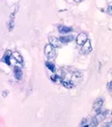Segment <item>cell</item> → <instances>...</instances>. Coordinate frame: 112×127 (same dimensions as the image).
Instances as JSON below:
<instances>
[{"label": "cell", "mask_w": 112, "mask_h": 127, "mask_svg": "<svg viewBox=\"0 0 112 127\" xmlns=\"http://www.w3.org/2000/svg\"><path fill=\"white\" fill-rule=\"evenodd\" d=\"M45 55L47 56V59L49 61L55 60L56 57V50L54 47H52L50 44H48L45 46Z\"/></svg>", "instance_id": "cell-1"}, {"label": "cell", "mask_w": 112, "mask_h": 127, "mask_svg": "<svg viewBox=\"0 0 112 127\" xmlns=\"http://www.w3.org/2000/svg\"><path fill=\"white\" fill-rule=\"evenodd\" d=\"M103 104H104V100H103V98H97V99L94 100V102H93V105H92L93 112H94L95 114L100 113L101 110H102Z\"/></svg>", "instance_id": "cell-2"}, {"label": "cell", "mask_w": 112, "mask_h": 127, "mask_svg": "<svg viewBox=\"0 0 112 127\" xmlns=\"http://www.w3.org/2000/svg\"><path fill=\"white\" fill-rule=\"evenodd\" d=\"M91 52V43L90 41L87 40L83 45H81V50H80V53L81 54H88Z\"/></svg>", "instance_id": "cell-3"}, {"label": "cell", "mask_w": 112, "mask_h": 127, "mask_svg": "<svg viewBox=\"0 0 112 127\" xmlns=\"http://www.w3.org/2000/svg\"><path fill=\"white\" fill-rule=\"evenodd\" d=\"M49 44L54 47V48H60V47H62V43L59 41V39L56 38V36H49Z\"/></svg>", "instance_id": "cell-4"}, {"label": "cell", "mask_w": 112, "mask_h": 127, "mask_svg": "<svg viewBox=\"0 0 112 127\" xmlns=\"http://www.w3.org/2000/svg\"><path fill=\"white\" fill-rule=\"evenodd\" d=\"M87 40H88L87 34L85 33V32H81V33H79V34L77 35V38H76V43H77V45L81 46V45H83Z\"/></svg>", "instance_id": "cell-5"}, {"label": "cell", "mask_w": 112, "mask_h": 127, "mask_svg": "<svg viewBox=\"0 0 112 127\" xmlns=\"http://www.w3.org/2000/svg\"><path fill=\"white\" fill-rule=\"evenodd\" d=\"M110 114V112L109 110H104V112H102L101 110L100 113H98L97 115H95V120L98 121V122L100 123V122H102V121H104V120H106V118H107V116Z\"/></svg>", "instance_id": "cell-6"}, {"label": "cell", "mask_w": 112, "mask_h": 127, "mask_svg": "<svg viewBox=\"0 0 112 127\" xmlns=\"http://www.w3.org/2000/svg\"><path fill=\"white\" fill-rule=\"evenodd\" d=\"M14 76L17 80H21L23 78V71L20 67H17V66L14 67Z\"/></svg>", "instance_id": "cell-7"}, {"label": "cell", "mask_w": 112, "mask_h": 127, "mask_svg": "<svg viewBox=\"0 0 112 127\" xmlns=\"http://www.w3.org/2000/svg\"><path fill=\"white\" fill-rule=\"evenodd\" d=\"M58 31L59 33L61 34H67L73 31V28L70 27V26H67V25H59L58 26Z\"/></svg>", "instance_id": "cell-8"}, {"label": "cell", "mask_w": 112, "mask_h": 127, "mask_svg": "<svg viewBox=\"0 0 112 127\" xmlns=\"http://www.w3.org/2000/svg\"><path fill=\"white\" fill-rule=\"evenodd\" d=\"M59 39V41L61 42V43L63 44H67V43H70V42H73V40H74V36L72 35V34H66V35H62V36H60V38H58Z\"/></svg>", "instance_id": "cell-9"}, {"label": "cell", "mask_w": 112, "mask_h": 127, "mask_svg": "<svg viewBox=\"0 0 112 127\" xmlns=\"http://www.w3.org/2000/svg\"><path fill=\"white\" fill-rule=\"evenodd\" d=\"M10 60H12V52H10L9 50H7L6 52H5V54L3 55L2 62H3V63H5L6 65L10 66V65H12V63H10Z\"/></svg>", "instance_id": "cell-10"}, {"label": "cell", "mask_w": 112, "mask_h": 127, "mask_svg": "<svg viewBox=\"0 0 112 127\" xmlns=\"http://www.w3.org/2000/svg\"><path fill=\"white\" fill-rule=\"evenodd\" d=\"M12 59H14L16 62H18L19 64H23V57L20 54V52L18 51H14L12 52Z\"/></svg>", "instance_id": "cell-11"}, {"label": "cell", "mask_w": 112, "mask_h": 127, "mask_svg": "<svg viewBox=\"0 0 112 127\" xmlns=\"http://www.w3.org/2000/svg\"><path fill=\"white\" fill-rule=\"evenodd\" d=\"M60 82L62 83V86L66 87L67 89H72L74 87V84L71 82V80H67V79H61Z\"/></svg>", "instance_id": "cell-12"}, {"label": "cell", "mask_w": 112, "mask_h": 127, "mask_svg": "<svg viewBox=\"0 0 112 127\" xmlns=\"http://www.w3.org/2000/svg\"><path fill=\"white\" fill-rule=\"evenodd\" d=\"M46 67L49 69L50 71H52V72H55L56 71V67H55V65H54V63H52V62H46Z\"/></svg>", "instance_id": "cell-13"}, {"label": "cell", "mask_w": 112, "mask_h": 127, "mask_svg": "<svg viewBox=\"0 0 112 127\" xmlns=\"http://www.w3.org/2000/svg\"><path fill=\"white\" fill-rule=\"evenodd\" d=\"M14 15L15 14H12L10 15V19H9V22H8V29H9V31H12L13 30V28H14V25H15V21H14Z\"/></svg>", "instance_id": "cell-14"}, {"label": "cell", "mask_w": 112, "mask_h": 127, "mask_svg": "<svg viewBox=\"0 0 112 127\" xmlns=\"http://www.w3.org/2000/svg\"><path fill=\"white\" fill-rule=\"evenodd\" d=\"M51 80L53 82H57V81H61V78L57 75V74H53V75L51 76Z\"/></svg>", "instance_id": "cell-15"}, {"label": "cell", "mask_w": 112, "mask_h": 127, "mask_svg": "<svg viewBox=\"0 0 112 127\" xmlns=\"http://www.w3.org/2000/svg\"><path fill=\"white\" fill-rule=\"evenodd\" d=\"M103 127H112V124H111V121H108L107 123H105L103 125Z\"/></svg>", "instance_id": "cell-16"}, {"label": "cell", "mask_w": 112, "mask_h": 127, "mask_svg": "<svg viewBox=\"0 0 112 127\" xmlns=\"http://www.w3.org/2000/svg\"><path fill=\"white\" fill-rule=\"evenodd\" d=\"M7 95H8V91H7V90H5V91H3V93H2V96H3V97H6Z\"/></svg>", "instance_id": "cell-17"}, {"label": "cell", "mask_w": 112, "mask_h": 127, "mask_svg": "<svg viewBox=\"0 0 112 127\" xmlns=\"http://www.w3.org/2000/svg\"><path fill=\"white\" fill-rule=\"evenodd\" d=\"M111 87H112V84H111V82H109V83H108V91H109L110 93H111V91H112Z\"/></svg>", "instance_id": "cell-18"}, {"label": "cell", "mask_w": 112, "mask_h": 127, "mask_svg": "<svg viewBox=\"0 0 112 127\" xmlns=\"http://www.w3.org/2000/svg\"><path fill=\"white\" fill-rule=\"evenodd\" d=\"M108 14H109V15H111V6H109V7H108Z\"/></svg>", "instance_id": "cell-19"}, {"label": "cell", "mask_w": 112, "mask_h": 127, "mask_svg": "<svg viewBox=\"0 0 112 127\" xmlns=\"http://www.w3.org/2000/svg\"><path fill=\"white\" fill-rule=\"evenodd\" d=\"M74 1H75V2H77V3H78V2H80V1H81V0H74Z\"/></svg>", "instance_id": "cell-20"}]
</instances>
